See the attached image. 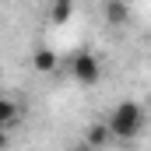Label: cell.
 <instances>
[{
	"label": "cell",
	"instance_id": "6da1fadb",
	"mask_svg": "<svg viewBox=\"0 0 151 151\" xmlns=\"http://www.w3.org/2000/svg\"><path fill=\"white\" fill-rule=\"evenodd\" d=\"M144 123H148V113H144V106L134 102V99L116 102L113 109H109V116H106V127H109V134H113L116 141H134V137L144 130Z\"/></svg>",
	"mask_w": 151,
	"mask_h": 151
},
{
	"label": "cell",
	"instance_id": "7a4b0ae2",
	"mask_svg": "<svg viewBox=\"0 0 151 151\" xmlns=\"http://www.w3.org/2000/svg\"><path fill=\"white\" fill-rule=\"evenodd\" d=\"M67 70H70V77H74L77 84H99L102 63H99V56H95L91 49H81V53H74V56L67 60Z\"/></svg>",
	"mask_w": 151,
	"mask_h": 151
},
{
	"label": "cell",
	"instance_id": "3957f363",
	"mask_svg": "<svg viewBox=\"0 0 151 151\" xmlns=\"http://www.w3.org/2000/svg\"><path fill=\"white\" fill-rule=\"evenodd\" d=\"M109 141H113V134H109L106 119H102V123H95V127H88V134H84V144H91L95 151H102Z\"/></svg>",
	"mask_w": 151,
	"mask_h": 151
},
{
	"label": "cell",
	"instance_id": "277c9868",
	"mask_svg": "<svg viewBox=\"0 0 151 151\" xmlns=\"http://www.w3.org/2000/svg\"><path fill=\"white\" fill-rule=\"evenodd\" d=\"M49 4V18H53V25H67L70 21V14H74V0H46Z\"/></svg>",
	"mask_w": 151,
	"mask_h": 151
},
{
	"label": "cell",
	"instance_id": "5b68a950",
	"mask_svg": "<svg viewBox=\"0 0 151 151\" xmlns=\"http://www.w3.org/2000/svg\"><path fill=\"white\" fill-rule=\"evenodd\" d=\"M32 63H35V70H42V74H53L56 67H60V56L53 53V49H35V56H32Z\"/></svg>",
	"mask_w": 151,
	"mask_h": 151
},
{
	"label": "cell",
	"instance_id": "8992f818",
	"mask_svg": "<svg viewBox=\"0 0 151 151\" xmlns=\"http://www.w3.org/2000/svg\"><path fill=\"white\" fill-rule=\"evenodd\" d=\"M18 106H14V102H11V99H4V95H0V130H7V134H11V130H14V123H18Z\"/></svg>",
	"mask_w": 151,
	"mask_h": 151
},
{
	"label": "cell",
	"instance_id": "52a82bcc",
	"mask_svg": "<svg viewBox=\"0 0 151 151\" xmlns=\"http://www.w3.org/2000/svg\"><path fill=\"white\" fill-rule=\"evenodd\" d=\"M106 18H109V25H127L130 21L127 0H106Z\"/></svg>",
	"mask_w": 151,
	"mask_h": 151
},
{
	"label": "cell",
	"instance_id": "ba28073f",
	"mask_svg": "<svg viewBox=\"0 0 151 151\" xmlns=\"http://www.w3.org/2000/svg\"><path fill=\"white\" fill-rule=\"evenodd\" d=\"M7 144H11V134H7V130H0V151L7 148Z\"/></svg>",
	"mask_w": 151,
	"mask_h": 151
},
{
	"label": "cell",
	"instance_id": "9c48e42d",
	"mask_svg": "<svg viewBox=\"0 0 151 151\" xmlns=\"http://www.w3.org/2000/svg\"><path fill=\"white\" fill-rule=\"evenodd\" d=\"M70 151H95V148H91V144H84V141H81V144H74V148H70Z\"/></svg>",
	"mask_w": 151,
	"mask_h": 151
}]
</instances>
